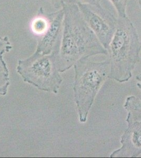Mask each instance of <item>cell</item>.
<instances>
[{"instance_id":"cell-5","label":"cell","mask_w":141,"mask_h":158,"mask_svg":"<svg viewBox=\"0 0 141 158\" xmlns=\"http://www.w3.org/2000/svg\"><path fill=\"white\" fill-rule=\"evenodd\" d=\"M84 20L105 49H107L116 30L118 19L104 6L77 5Z\"/></svg>"},{"instance_id":"cell-14","label":"cell","mask_w":141,"mask_h":158,"mask_svg":"<svg viewBox=\"0 0 141 158\" xmlns=\"http://www.w3.org/2000/svg\"><path fill=\"white\" fill-rule=\"evenodd\" d=\"M136 79L137 81H138V82L137 83L136 85L139 90L141 91V73L136 77Z\"/></svg>"},{"instance_id":"cell-6","label":"cell","mask_w":141,"mask_h":158,"mask_svg":"<svg viewBox=\"0 0 141 158\" xmlns=\"http://www.w3.org/2000/svg\"><path fill=\"white\" fill-rule=\"evenodd\" d=\"M127 127L121 137V146L110 158H136L141 155V120L126 118Z\"/></svg>"},{"instance_id":"cell-11","label":"cell","mask_w":141,"mask_h":158,"mask_svg":"<svg viewBox=\"0 0 141 158\" xmlns=\"http://www.w3.org/2000/svg\"><path fill=\"white\" fill-rule=\"evenodd\" d=\"M118 13V17L126 16V7L129 0H109Z\"/></svg>"},{"instance_id":"cell-2","label":"cell","mask_w":141,"mask_h":158,"mask_svg":"<svg viewBox=\"0 0 141 158\" xmlns=\"http://www.w3.org/2000/svg\"><path fill=\"white\" fill-rule=\"evenodd\" d=\"M106 50L110 67L109 78L120 83L129 81L139 61L141 41L127 16L118 17L116 30Z\"/></svg>"},{"instance_id":"cell-9","label":"cell","mask_w":141,"mask_h":158,"mask_svg":"<svg viewBox=\"0 0 141 158\" xmlns=\"http://www.w3.org/2000/svg\"><path fill=\"white\" fill-rule=\"evenodd\" d=\"M4 52H0V95H5L10 85L9 70L3 59Z\"/></svg>"},{"instance_id":"cell-12","label":"cell","mask_w":141,"mask_h":158,"mask_svg":"<svg viewBox=\"0 0 141 158\" xmlns=\"http://www.w3.org/2000/svg\"><path fill=\"white\" fill-rule=\"evenodd\" d=\"M48 24L43 18L36 19L33 22L32 29L36 33H44L48 28Z\"/></svg>"},{"instance_id":"cell-13","label":"cell","mask_w":141,"mask_h":158,"mask_svg":"<svg viewBox=\"0 0 141 158\" xmlns=\"http://www.w3.org/2000/svg\"><path fill=\"white\" fill-rule=\"evenodd\" d=\"M12 49L11 44L7 37L3 38L0 37V52H9Z\"/></svg>"},{"instance_id":"cell-3","label":"cell","mask_w":141,"mask_h":158,"mask_svg":"<svg viewBox=\"0 0 141 158\" xmlns=\"http://www.w3.org/2000/svg\"><path fill=\"white\" fill-rule=\"evenodd\" d=\"M73 67L74 101L80 122L85 123L97 94L109 77L110 63L108 60L95 62L83 59L77 61Z\"/></svg>"},{"instance_id":"cell-8","label":"cell","mask_w":141,"mask_h":158,"mask_svg":"<svg viewBox=\"0 0 141 158\" xmlns=\"http://www.w3.org/2000/svg\"><path fill=\"white\" fill-rule=\"evenodd\" d=\"M126 111L127 118L135 120H141V99L135 95L126 98L123 105Z\"/></svg>"},{"instance_id":"cell-15","label":"cell","mask_w":141,"mask_h":158,"mask_svg":"<svg viewBox=\"0 0 141 158\" xmlns=\"http://www.w3.org/2000/svg\"><path fill=\"white\" fill-rule=\"evenodd\" d=\"M139 7L141 9V0H139Z\"/></svg>"},{"instance_id":"cell-4","label":"cell","mask_w":141,"mask_h":158,"mask_svg":"<svg viewBox=\"0 0 141 158\" xmlns=\"http://www.w3.org/2000/svg\"><path fill=\"white\" fill-rule=\"evenodd\" d=\"M59 53L44 54L35 51L29 58L19 61L16 71L24 81L39 90L56 94L63 81L58 66Z\"/></svg>"},{"instance_id":"cell-1","label":"cell","mask_w":141,"mask_h":158,"mask_svg":"<svg viewBox=\"0 0 141 158\" xmlns=\"http://www.w3.org/2000/svg\"><path fill=\"white\" fill-rule=\"evenodd\" d=\"M62 36L58 55L60 72L68 70L77 61L97 55H107L94 33L84 20L79 6L63 4Z\"/></svg>"},{"instance_id":"cell-7","label":"cell","mask_w":141,"mask_h":158,"mask_svg":"<svg viewBox=\"0 0 141 158\" xmlns=\"http://www.w3.org/2000/svg\"><path fill=\"white\" fill-rule=\"evenodd\" d=\"M64 12L62 8L53 14L48 28L39 40L36 51L49 54L53 51L59 52L62 36Z\"/></svg>"},{"instance_id":"cell-10","label":"cell","mask_w":141,"mask_h":158,"mask_svg":"<svg viewBox=\"0 0 141 158\" xmlns=\"http://www.w3.org/2000/svg\"><path fill=\"white\" fill-rule=\"evenodd\" d=\"M52 6L56 9H60L63 4H85L93 6H104L103 0H50Z\"/></svg>"}]
</instances>
